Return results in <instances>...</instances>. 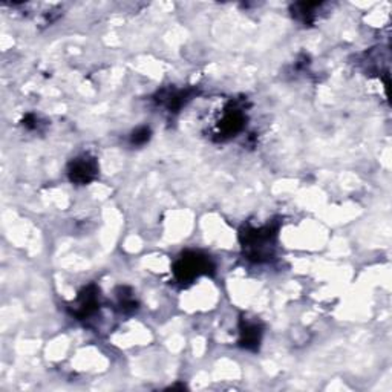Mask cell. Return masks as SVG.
<instances>
[{
	"instance_id": "cell-1",
	"label": "cell",
	"mask_w": 392,
	"mask_h": 392,
	"mask_svg": "<svg viewBox=\"0 0 392 392\" xmlns=\"http://www.w3.org/2000/svg\"><path fill=\"white\" fill-rule=\"evenodd\" d=\"M244 235V249L247 250L250 259L256 262H262L264 259L271 256V250L275 247L276 230L271 225H265L261 229L245 230Z\"/></svg>"
},
{
	"instance_id": "cell-6",
	"label": "cell",
	"mask_w": 392,
	"mask_h": 392,
	"mask_svg": "<svg viewBox=\"0 0 392 392\" xmlns=\"http://www.w3.org/2000/svg\"><path fill=\"white\" fill-rule=\"evenodd\" d=\"M157 100L165 106V109L176 112L190 100V91H163Z\"/></svg>"
},
{
	"instance_id": "cell-3",
	"label": "cell",
	"mask_w": 392,
	"mask_h": 392,
	"mask_svg": "<svg viewBox=\"0 0 392 392\" xmlns=\"http://www.w3.org/2000/svg\"><path fill=\"white\" fill-rule=\"evenodd\" d=\"M98 165L94 158H91L88 155L78 157L69 165V178L72 183L77 184H88L92 179L97 176Z\"/></svg>"
},
{
	"instance_id": "cell-2",
	"label": "cell",
	"mask_w": 392,
	"mask_h": 392,
	"mask_svg": "<svg viewBox=\"0 0 392 392\" xmlns=\"http://www.w3.org/2000/svg\"><path fill=\"white\" fill-rule=\"evenodd\" d=\"M211 270H214V265H211V261L207 256L192 251V253H184L175 262L174 273L178 281L184 284L192 282L194 279L203 275H209Z\"/></svg>"
},
{
	"instance_id": "cell-4",
	"label": "cell",
	"mask_w": 392,
	"mask_h": 392,
	"mask_svg": "<svg viewBox=\"0 0 392 392\" xmlns=\"http://www.w3.org/2000/svg\"><path fill=\"white\" fill-rule=\"evenodd\" d=\"M244 123L245 115L242 109L238 108V106H230V108L225 111L221 122H219V135L235 137L238 132L244 128Z\"/></svg>"
},
{
	"instance_id": "cell-7",
	"label": "cell",
	"mask_w": 392,
	"mask_h": 392,
	"mask_svg": "<svg viewBox=\"0 0 392 392\" xmlns=\"http://www.w3.org/2000/svg\"><path fill=\"white\" fill-rule=\"evenodd\" d=\"M244 348L255 349L259 342H261V330L256 323H245V327L241 330V341Z\"/></svg>"
},
{
	"instance_id": "cell-5",
	"label": "cell",
	"mask_w": 392,
	"mask_h": 392,
	"mask_svg": "<svg viewBox=\"0 0 392 392\" xmlns=\"http://www.w3.org/2000/svg\"><path fill=\"white\" fill-rule=\"evenodd\" d=\"M97 307H98V291L94 285H91V287L83 290V293L80 295L76 301L74 314L80 319H84L91 316L92 313H95Z\"/></svg>"
},
{
	"instance_id": "cell-8",
	"label": "cell",
	"mask_w": 392,
	"mask_h": 392,
	"mask_svg": "<svg viewBox=\"0 0 392 392\" xmlns=\"http://www.w3.org/2000/svg\"><path fill=\"white\" fill-rule=\"evenodd\" d=\"M149 138H150V129L149 128H139L134 132V134H132L130 143L135 144V146H141L146 141H149Z\"/></svg>"
}]
</instances>
